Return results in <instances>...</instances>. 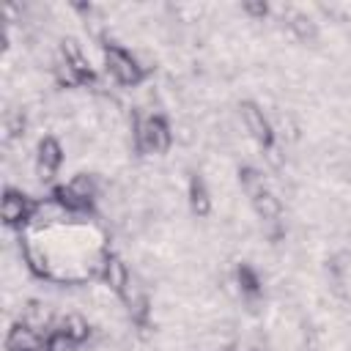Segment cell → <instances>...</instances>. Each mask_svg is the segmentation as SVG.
<instances>
[{"instance_id": "cell-1", "label": "cell", "mask_w": 351, "mask_h": 351, "mask_svg": "<svg viewBox=\"0 0 351 351\" xmlns=\"http://www.w3.org/2000/svg\"><path fill=\"white\" fill-rule=\"evenodd\" d=\"M134 140H137V148L145 154H165L173 143V129L167 126V121L162 115H151V118L140 121Z\"/></svg>"}, {"instance_id": "cell-2", "label": "cell", "mask_w": 351, "mask_h": 351, "mask_svg": "<svg viewBox=\"0 0 351 351\" xmlns=\"http://www.w3.org/2000/svg\"><path fill=\"white\" fill-rule=\"evenodd\" d=\"M104 63H107V74L118 82V85H137L143 80V69L137 66L134 55H129L126 49H121L118 44L104 47Z\"/></svg>"}, {"instance_id": "cell-3", "label": "cell", "mask_w": 351, "mask_h": 351, "mask_svg": "<svg viewBox=\"0 0 351 351\" xmlns=\"http://www.w3.org/2000/svg\"><path fill=\"white\" fill-rule=\"evenodd\" d=\"M239 110H241V121H244V129L250 132V137H252V140H258L263 148H266V145H271L274 134H271V126H269V121H266L263 110H261L255 101H241V104H239Z\"/></svg>"}, {"instance_id": "cell-4", "label": "cell", "mask_w": 351, "mask_h": 351, "mask_svg": "<svg viewBox=\"0 0 351 351\" xmlns=\"http://www.w3.org/2000/svg\"><path fill=\"white\" fill-rule=\"evenodd\" d=\"M33 203H30V197L25 195V192H16V189H5V195H3V206H0V214H3V222L5 225H19V222H25V219H30L33 217Z\"/></svg>"}, {"instance_id": "cell-5", "label": "cell", "mask_w": 351, "mask_h": 351, "mask_svg": "<svg viewBox=\"0 0 351 351\" xmlns=\"http://www.w3.org/2000/svg\"><path fill=\"white\" fill-rule=\"evenodd\" d=\"M52 318H55V307H49L47 302H38V299L25 302L22 310H19V324H25L27 329H33L36 335L47 332L49 324H52Z\"/></svg>"}, {"instance_id": "cell-6", "label": "cell", "mask_w": 351, "mask_h": 351, "mask_svg": "<svg viewBox=\"0 0 351 351\" xmlns=\"http://www.w3.org/2000/svg\"><path fill=\"white\" fill-rule=\"evenodd\" d=\"M60 55H63V60L74 69V74L80 77V82H93L90 60L82 55V49H80V44H77V38H71V36L60 38Z\"/></svg>"}, {"instance_id": "cell-7", "label": "cell", "mask_w": 351, "mask_h": 351, "mask_svg": "<svg viewBox=\"0 0 351 351\" xmlns=\"http://www.w3.org/2000/svg\"><path fill=\"white\" fill-rule=\"evenodd\" d=\"M41 335H36L33 329H27L25 324H16L8 329L5 337V351H38L41 348Z\"/></svg>"}, {"instance_id": "cell-8", "label": "cell", "mask_w": 351, "mask_h": 351, "mask_svg": "<svg viewBox=\"0 0 351 351\" xmlns=\"http://www.w3.org/2000/svg\"><path fill=\"white\" fill-rule=\"evenodd\" d=\"M71 211H66L55 197H49V200H44V203H36V208H33V225L36 228H41V225H52V222H60V219H66Z\"/></svg>"}, {"instance_id": "cell-9", "label": "cell", "mask_w": 351, "mask_h": 351, "mask_svg": "<svg viewBox=\"0 0 351 351\" xmlns=\"http://www.w3.org/2000/svg\"><path fill=\"white\" fill-rule=\"evenodd\" d=\"M252 206H255V211H258V217L263 219V222H277V217L282 214V200H280V195H274V192H261L258 197H252Z\"/></svg>"}, {"instance_id": "cell-10", "label": "cell", "mask_w": 351, "mask_h": 351, "mask_svg": "<svg viewBox=\"0 0 351 351\" xmlns=\"http://www.w3.org/2000/svg\"><path fill=\"white\" fill-rule=\"evenodd\" d=\"M58 326L74 340V343H82V340H88L90 337V324H88V318L85 315H80V313H69V315H63V318H58Z\"/></svg>"}, {"instance_id": "cell-11", "label": "cell", "mask_w": 351, "mask_h": 351, "mask_svg": "<svg viewBox=\"0 0 351 351\" xmlns=\"http://www.w3.org/2000/svg\"><path fill=\"white\" fill-rule=\"evenodd\" d=\"M189 208L197 217H206L211 211V197H208V189L200 176H192V181H189Z\"/></svg>"}, {"instance_id": "cell-12", "label": "cell", "mask_w": 351, "mask_h": 351, "mask_svg": "<svg viewBox=\"0 0 351 351\" xmlns=\"http://www.w3.org/2000/svg\"><path fill=\"white\" fill-rule=\"evenodd\" d=\"M104 280H107V288L110 291H123L126 288V282L132 280V274H129V269H126V263L121 261V258H115V255H110V261H107V271H104Z\"/></svg>"}, {"instance_id": "cell-13", "label": "cell", "mask_w": 351, "mask_h": 351, "mask_svg": "<svg viewBox=\"0 0 351 351\" xmlns=\"http://www.w3.org/2000/svg\"><path fill=\"white\" fill-rule=\"evenodd\" d=\"M38 162L58 170V165L63 162V145L55 137H41L38 140Z\"/></svg>"}, {"instance_id": "cell-14", "label": "cell", "mask_w": 351, "mask_h": 351, "mask_svg": "<svg viewBox=\"0 0 351 351\" xmlns=\"http://www.w3.org/2000/svg\"><path fill=\"white\" fill-rule=\"evenodd\" d=\"M69 189H71V192H74L80 200L90 203V200L99 195V181H96V176H90V173H77V176L71 178Z\"/></svg>"}, {"instance_id": "cell-15", "label": "cell", "mask_w": 351, "mask_h": 351, "mask_svg": "<svg viewBox=\"0 0 351 351\" xmlns=\"http://www.w3.org/2000/svg\"><path fill=\"white\" fill-rule=\"evenodd\" d=\"M239 181H241V186H244V192H247L250 197H258L261 192H266V178H263V173L255 170V167H250V165H244V167L239 170Z\"/></svg>"}, {"instance_id": "cell-16", "label": "cell", "mask_w": 351, "mask_h": 351, "mask_svg": "<svg viewBox=\"0 0 351 351\" xmlns=\"http://www.w3.org/2000/svg\"><path fill=\"white\" fill-rule=\"evenodd\" d=\"M288 27H291V33H293L299 41H313V38L318 36V25H315L307 14H299V11L288 19Z\"/></svg>"}, {"instance_id": "cell-17", "label": "cell", "mask_w": 351, "mask_h": 351, "mask_svg": "<svg viewBox=\"0 0 351 351\" xmlns=\"http://www.w3.org/2000/svg\"><path fill=\"white\" fill-rule=\"evenodd\" d=\"M25 263L30 266V271H36V274H49L52 269H49V261H47V255H44V250L38 247V244H33V241H25Z\"/></svg>"}, {"instance_id": "cell-18", "label": "cell", "mask_w": 351, "mask_h": 351, "mask_svg": "<svg viewBox=\"0 0 351 351\" xmlns=\"http://www.w3.org/2000/svg\"><path fill=\"white\" fill-rule=\"evenodd\" d=\"M299 121L293 112H277V134L282 143H296L299 140Z\"/></svg>"}, {"instance_id": "cell-19", "label": "cell", "mask_w": 351, "mask_h": 351, "mask_svg": "<svg viewBox=\"0 0 351 351\" xmlns=\"http://www.w3.org/2000/svg\"><path fill=\"white\" fill-rule=\"evenodd\" d=\"M52 74H55V82H58L60 88H77V85H80V77H77V74H74V69L63 60V55H60V58H55Z\"/></svg>"}, {"instance_id": "cell-20", "label": "cell", "mask_w": 351, "mask_h": 351, "mask_svg": "<svg viewBox=\"0 0 351 351\" xmlns=\"http://www.w3.org/2000/svg\"><path fill=\"white\" fill-rule=\"evenodd\" d=\"M173 140H176L178 145H184V148H189V145L197 143V126L192 123V118H184V121L176 123V129H173Z\"/></svg>"}, {"instance_id": "cell-21", "label": "cell", "mask_w": 351, "mask_h": 351, "mask_svg": "<svg viewBox=\"0 0 351 351\" xmlns=\"http://www.w3.org/2000/svg\"><path fill=\"white\" fill-rule=\"evenodd\" d=\"M236 277H239V285H241L244 296H247V293H261V277L252 271V266L241 263V266L236 269Z\"/></svg>"}, {"instance_id": "cell-22", "label": "cell", "mask_w": 351, "mask_h": 351, "mask_svg": "<svg viewBox=\"0 0 351 351\" xmlns=\"http://www.w3.org/2000/svg\"><path fill=\"white\" fill-rule=\"evenodd\" d=\"M47 351H74V340L63 329H58L47 337Z\"/></svg>"}, {"instance_id": "cell-23", "label": "cell", "mask_w": 351, "mask_h": 351, "mask_svg": "<svg viewBox=\"0 0 351 351\" xmlns=\"http://www.w3.org/2000/svg\"><path fill=\"white\" fill-rule=\"evenodd\" d=\"M263 159L269 162V167L271 170H282L285 167V154H282V148L280 145H266V154H263Z\"/></svg>"}, {"instance_id": "cell-24", "label": "cell", "mask_w": 351, "mask_h": 351, "mask_svg": "<svg viewBox=\"0 0 351 351\" xmlns=\"http://www.w3.org/2000/svg\"><path fill=\"white\" fill-rule=\"evenodd\" d=\"M302 340H304V348L307 351H321V332L310 324H304V332H302Z\"/></svg>"}, {"instance_id": "cell-25", "label": "cell", "mask_w": 351, "mask_h": 351, "mask_svg": "<svg viewBox=\"0 0 351 351\" xmlns=\"http://www.w3.org/2000/svg\"><path fill=\"white\" fill-rule=\"evenodd\" d=\"M241 11L244 14H250V16H255V19H263L266 14H269V5L263 3V0H247V3H241Z\"/></svg>"}]
</instances>
